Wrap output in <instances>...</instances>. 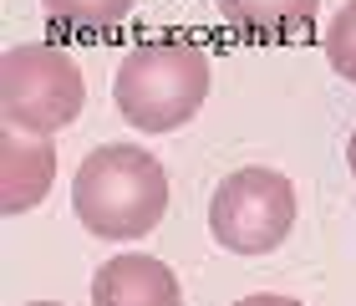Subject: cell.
<instances>
[{
  "mask_svg": "<svg viewBox=\"0 0 356 306\" xmlns=\"http://www.w3.org/2000/svg\"><path fill=\"white\" fill-rule=\"evenodd\" d=\"M316 10H321V0H219V15L234 31L265 36V41H280V36L305 31L316 21Z\"/></svg>",
  "mask_w": 356,
  "mask_h": 306,
  "instance_id": "7",
  "label": "cell"
},
{
  "mask_svg": "<svg viewBox=\"0 0 356 306\" xmlns=\"http://www.w3.org/2000/svg\"><path fill=\"white\" fill-rule=\"evenodd\" d=\"M51 21H67V26H112L133 10V0H41Z\"/></svg>",
  "mask_w": 356,
  "mask_h": 306,
  "instance_id": "8",
  "label": "cell"
},
{
  "mask_svg": "<svg viewBox=\"0 0 356 306\" xmlns=\"http://www.w3.org/2000/svg\"><path fill=\"white\" fill-rule=\"evenodd\" d=\"M82 102H87V82L67 52H56L46 41H26L6 52V61H0L6 128L31 138H51L82 118Z\"/></svg>",
  "mask_w": 356,
  "mask_h": 306,
  "instance_id": "3",
  "label": "cell"
},
{
  "mask_svg": "<svg viewBox=\"0 0 356 306\" xmlns=\"http://www.w3.org/2000/svg\"><path fill=\"white\" fill-rule=\"evenodd\" d=\"M26 306H56V301H26Z\"/></svg>",
  "mask_w": 356,
  "mask_h": 306,
  "instance_id": "12",
  "label": "cell"
},
{
  "mask_svg": "<svg viewBox=\"0 0 356 306\" xmlns=\"http://www.w3.org/2000/svg\"><path fill=\"white\" fill-rule=\"evenodd\" d=\"M326 61L346 82H356V0H346V6L336 10V21L326 31Z\"/></svg>",
  "mask_w": 356,
  "mask_h": 306,
  "instance_id": "9",
  "label": "cell"
},
{
  "mask_svg": "<svg viewBox=\"0 0 356 306\" xmlns=\"http://www.w3.org/2000/svg\"><path fill=\"white\" fill-rule=\"evenodd\" d=\"M92 306H184V286L158 255H112L92 276Z\"/></svg>",
  "mask_w": 356,
  "mask_h": 306,
  "instance_id": "5",
  "label": "cell"
},
{
  "mask_svg": "<svg viewBox=\"0 0 356 306\" xmlns=\"http://www.w3.org/2000/svg\"><path fill=\"white\" fill-rule=\"evenodd\" d=\"M346 169L356 174V133H351V143H346Z\"/></svg>",
  "mask_w": 356,
  "mask_h": 306,
  "instance_id": "11",
  "label": "cell"
},
{
  "mask_svg": "<svg viewBox=\"0 0 356 306\" xmlns=\"http://www.w3.org/2000/svg\"><path fill=\"white\" fill-rule=\"evenodd\" d=\"M300 199L280 169H234L209 199V235L229 255H270L296 230Z\"/></svg>",
  "mask_w": 356,
  "mask_h": 306,
  "instance_id": "4",
  "label": "cell"
},
{
  "mask_svg": "<svg viewBox=\"0 0 356 306\" xmlns=\"http://www.w3.org/2000/svg\"><path fill=\"white\" fill-rule=\"evenodd\" d=\"M209 98V56L193 41H148L122 56L112 102L138 133H178Z\"/></svg>",
  "mask_w": 356,
  "mask_h": 306,
  "instance_id": "2",
  "label": "cell"
},
{
  "mask_svg": "<svg viewBox=\"0 0 356 306\" xmlns=\"http://www.w3.org/2000/svg\"><path fill=\"white\" fill-rule=\"evenodd\" d=\"M234 306H305L296 296H275V291H260V296H245V301H234Z\"/></svg>",
  "mask_w": 356,
  "mask_h": 306,
  "instance_id": "10",
  "label": "cell"
},
{
  "mask_svg": "<svg viewBox=\"0 0 356 306\" xmlns=\"http://www.w3.org/2000/svg\"><path fill=\"white\" fill-rule=\"evenodd\" d=\"M56 179V148L46 138L15 133L6 128L0 138V209L6 215H26L46 199V189Z\"/></svg>",
  "mask_w": 356,
  "mask_h": 306,
  "instance_id": "6",
  "label": "cell"
},
{
  "mask_svg": "<svg viewBox=\"0 0 356 306\" xmlns=\"http://www.w3.org/2000/svg\"><path fill=\"white\" fill-rule=\"evenodd\" d=\"M72 209L97 240H138L168 209V174L138 143H102L72 174Z\"/></svg>",
  "mask_w": 356,
  "mask_h": 306,
  "instance_id": "1",
  "label": "cell"
}]
</instances>
